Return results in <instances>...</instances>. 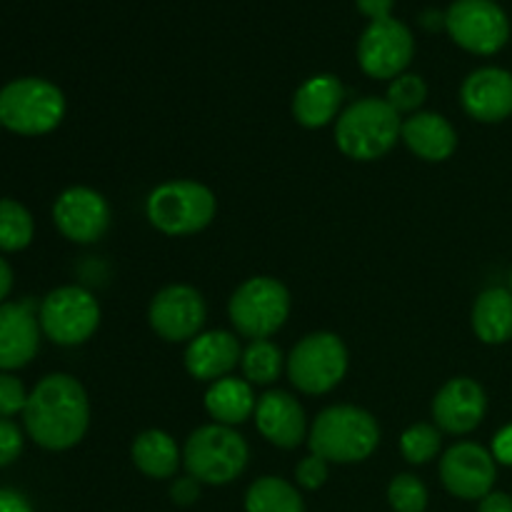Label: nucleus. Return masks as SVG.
Returning a JSON list of instances; mask_svg holds the SVG:
<instances>
[{"instance_id": "nucleus-1", "label": "nucleus", "mask_w": 512, "mask_h": 512, "mask_svg": "<svg viewBox=\"0 0 512 512\" xmlns=\"http://www.w3.org/2000/svg\"><path fill=\"white\" fill-rule=\"evenodd\" d=\"M23 423L40 448L55 453L73 448L88 433L90 403L85 388L73 375H48L28 395Z\"/></svg>"}, {"instance_id": "nucleus-2", "label": "nucleus", "mask_w": 512, "mask_h": 512, "mask_svg": "<svg viewBox=\"0 0 512 512\" xmlns=\"http://www.w3.org/2000/svg\"><path fill=\"white\" fill-rule=\"evenodd\" d=\"M308 445L328 463H363L378 450V420L358 405H330L315 418Z\"/></svg>"}, {"instance_id": "nucleus-3", "label": "nucleus", "mask_w": 512, "mask_h": 512, "mask_svg": "<svg viewBox=\"0 0 512 512\" xmlns=\"http://www.w3.org/2000/svg\"><path fill=\"white\" fill-rule=\"evenodd\" d=\"M403 120L385 98H360L340 113L335 143L348 158L370 163L395 148Z\"/></svg>"}, {"instance_id": "nucleus-4", "label": "nucleus", "mask_w": 512, "mask_h": 512, "mask_svg": "<svg viewBox=\"0 0 512 512\" xmlns=\"http://www.w3.org/2000/svg\"><path fill=\"white\" fill-rule=\"evenodd\" d=\"M215 195L198 180H168L158 185L145 200L150 225L170 238L195 235L208 228L215 218Z\"/></svg>"}, {"instance_id": "nucleus-5", "label": "nucleus", "mask_w": 512, "mask_h": 512, "mask_svg": "<svg viewBox=\"0 0 512 512\" xmlns=\"http://www.w3.org/2000/svg\"><path fill=\"white\" fill-rule=\"evenodd\" d=\"M250 448L243 435L228 425H203L193 430L183 448V465L200 485H228L248 465Z\"/></svg>"}, {"instance_id": "nucleus-6", "label": "nucleus", "mask_w": 512, "mask_h": 512, "mask_svg": "<svg viewBox=\"0 0 512 512\" xmlns=\"http://www.w3.org/2000/svg\"><path fill=\"white\" fill-rule=\"evenodd\" d=\"M65 95L43 78H18L0 88V123L18 135H45L60 125Z\"/></svg>"}, {"instance_id": "nucleus-7", "label": "nucleus", "mask_w": 512, "mask_h": 512, "mask_svg": "<svg viewBox=\"0 0 512 512\" xmlns=\"http://www.w3.org/2000/svg\"><path fill=\"white\" fill-rule=\"evenodd\" d=\"M230 323L250 340H268L290 315V293L280 280L258 275L240 285L228 305Z\"/></svg>"}, {"instance_id": "nucleus-8", "label": "nucleus", "mask_w": 512, "mask_h": 512, "mask_svg": "<svg viewBox=\"0 0 512 512\" xmlns=\"http://www.w3.org/2000/svg\"><path fill=\"white\" fill-rule=\"evenodd\" d=\"M348 373V348L335 333H310L288 358V378L300 393H330Z\"/></svg>"}, {"instance_id": "nucleus-9", "label": "nucleus", "mask_w": 512, "mask_h": 512, "mask_svg": "<svg viewBox=\"0 0 512 512\" xmlns=\"http://www.w3.org/2000/svg\"><path fill=\"white\" fill-rule=\"evenodd\" d=\"M40 330L58 345H80L100 325V305L80 285H63L45 295L38 310Z\"/></svg>"}, {"instance_id": "nucleus-10", "label": "nucleus", "mask_w": 512, "mask_h": 512, "mask_svg": "<svg viewBox=\"0 0 512 512\" xmlns=\"http://www.w3.org/2000/svg\"><path fill=\"white\" fill-rule=\"evenodd\" d=\"M445 30L475 55H495L510 40L508 13L495 0H453L445 13Z\"/></svg>"}, {"instance_id": "nucleus-11", "label": "nucleus", "mask_w": 512, "mask_h": 512, "mask_svg": "<svg viewBox=\"0 0 512 512\" xmlns=\"http://www.w3.org/2000/svg\"><path fill=\"white\" fill-rule=\"evenodd\" d=\"M415 53V38L403 20H373L358 40V63L375 80H395Z\"/></svg>"}, {"instance_id": "nucleus-12", "label": "nucleus", "mask_w": 512, "mask_h": 512, "mask_svg": "<svg viewBox=\"0 0 512 512\" xmlns=\"http://www.w3.org/2000/svg\"><path fill=\"white\" fill-rule=\"evenodd\" d=\"M208 308L203 295L190 285H168L150 303V328L168 343H190L203 330Z\"/></svg>"}, {"instance_id": "nucleus-13", "label": "nucleus", "mask_w": 512, "mask_h": 512, "mask_svg": "<svg viewBox=\"0 0 512 512\" xmlns=\"http://www.w3.org/2000/svg\"><path fill=\"white\" fill-rule=\"evenodd\" d=\"M498 463L493 453L478 443H458L440 458V480L445 490L460 500H483L493 493Z\"/></svg>"}, {"instance_id": "nucleus-14", "label": "nucleus", "mask_w": 512, "mask_h": 512, "mask_svg": "<svg viewBox=\"0 0 512 512\" xmlns=\"http://www.w3.org/2000/svg\"><path fill=\"white\" fill-rule=\"evenodd\" d=\"M53 220L60 233L73 243H98L110 228V205L98 190L75 185L58 195L53 205Z\"/></svg>"}, {"instance_id": "nucleus-15", "label": "nucleus", "mask_w": 512, "mask_h": 512, "mask_svg": "<svg viewBox=\"0 0 512 512\" xmlns=\"http://www.w3.org/2000/svg\"><path fill=\"white\" fill-rule=\"evenodd\" d=\"M488 413V395L473 378H453L438 390L433 400V420L438 430L450 435H468L483 423Z\"/></svg>"}, {"instance_id": "nucleus-16", "label": "nucleus", "mask_w": 512, "mask_h": 512, "mask_svg": "<svg viewBox=\"0 0 512 512\" xmlns=\"http://www.w3.org/2000/svg\"><path fill=\"white\" fill-rule=\"evenodd\" d=\"M463 110L478 123H503L512 115V73L505 68H478L460 85Z\"/></svg>"}, {"instance_id": "nucleus-17", "label": "nucleus", "mask_w": 512, "mask_h": 512, "mask_svg": "<svg viewBox=\"0 0 512 512\" xmlns=\"http://www.w3.org/2000/svg\"><path fill=\"white\" fill-rule=\"evenodd\" d=\"M255 425L258 433L270 445L283 450H293L308 438V423H305V410L298 400L285 390H270L255 405Z\"/></svg>"}, {"instance_id": "nucleus-18", "label": "nucleus", "mask_w": 512, "mask_h": 512, "mask_svg": "<svg viewBox=\"0 0 512 512\" xmlns=\"http://www.w3.org/2000/svg\"><path fill=\"white\" fill-rule=\"evenodd\" d=\"M243 360L238 338L228 330H208L193 338L185 348V370L190 378L203 380V383H215L223 380L238 368Z\"/></svg>"}, {"instance_id": "nucleus-19", "label": "nucleus", "mask_w": 512, "mask_h": 512, "mask_svg": "<svg viewBox=\"0 0 512 512\" xmlns=\"http://www.w3.org/2000/svg\"><path fill=\"white\" fill-rule=\"evenodd\" d=\"M40 345V323L30 303L0 305V370L25 368Z\"/></svg>"}, {"instance_id": "nucleus-20", "label": "nucleus", "mask_w": 512, "mask_h": 512, "mask_svg": "<svg viewBox=\"0 0 512 512\" xmlns=\"http://www.w3.org/2000/svg\"><path fill=\"white\" fill-rule=\"evenodd\" d=\"M400 138L410 153L428 163H443L458 150V133L453 123L440 113H413L403 123Z\"/></svg>"}, {"instance_id": "nucleus-21", "label": "nucleus", "mask_w": 512, "mask_h": 512, "mask_svg": "<svg viewBox=\"0 0 512 512\" xmlns=\"http://www.w3.org/2000/svg\"><path fill=\"white\" fill-rule=\"evenodd\" d=\"M343 98L345 88L335 75H313V78H308L298 90H295L293 118L298 120L303 128H325V125L333 123V118L338 115Z\"/></svg>"}, {"instance_id": "nucleus-22", "label": "nucleus", "mask_w": 512, "mask_h": 512, "mask_svg": "<svg viewBox=\"0 0 512 512\" xmlns=\"http://www.w3.org/2000/svg\"><path fill=\"white\" fill-rule=\"evenodd\" d=\"M255 405H258V400H255L253 385L248 380L230 378V375L210 383L208 393H205L208 415L218 425H228V428H235V425L253 418Z\"/></svg>"}, {"instance_id": "nucleus-23", "label": "nucleus", "mask_w": 512, "mask_h": 512, "mask_svg": "<svg viewBox=\"0 0 512 512\" xmlns=\"http://www.w3.org/2000/svg\"><path fill=\"white\" fill-rule=\"evenodd\" d=\"M473 330L485 345H503L512 340V290L488 288L473 305Z\"/></svg>"}, {"instance_id": "nucleus-24", "label": "nucleus", "mask_w": 512, "mask_h": 512, "mask_svg": "<svg viewBox=\"0 0 512 512\" xmlns=\"http://www.w3.org/2000/svg\"><path fill=\"white\" fill-rule=\"evenodd\" d=\"M130 458L145 478L168 480L178 473L183 455H180L178 443L165 430H145L133 440Z\"/></svg>"}, {"instance_id": "nucleus-25", "label": "nucleus", "mask_w": 512, "mask_h": 512, "mask_svg": "<svg viewBox=\"0 0 512 512\" xmlns=\"http://www.w3.org/2000/svg\"><path fill=\"white\" fill-rule=\"evenodd\" d=\"M245 512H305V503L288 480L265 475L245 493Z\"/></svg>"}, {"instance_id": "nucleus-26", "label": "nucleus", "mask_w": 512, "mask_h": 512, "mask_svg": "<svg viewBox=\"0 0 512 512\" xmlns=\"http://www.w3.org/2000/svg\"><path fill=\"white\" fill-rule=\"evenodd\" d=\"M33 233L35 225L28 208L13 198L0 200V250H5V253H18V250L28 248L30 240H33Z\"/></svg>"}, {"instance_id": "nucleus-27", "label": "nucleus", "mask_w": 512, "mask_h": 512, "mask_svg": "<svg viewBox=\"0 0 512 512\" xmlns=\"http://www.w3.org/2000/svg\"><path fill=\"white\" fill-rule=\"evenodd\" d=\"M240 368L248 383L255 385H270L280 378L283 370V353L270 340H253L248 348L243 350V360Z\"/></svg>"}, {"instance_id": "nucleus-28", "label": "nucleus", "mask_w": 512, "mask_h": 512, "mask_svg": "<svg viewBox=\"0 0 512 512\" xmlns=\"http://www.w3.org/2000/svg\"><path fill=\"white\" fill-rule=\"evenodd\" d=\"M440 445H443V438H440L438 425L415 423L400 438V453L410 465H425L438 458Z\"/></svg>"}, {"instance_id": "nucleus-29", "label": "nucleus", "mask_w": 512, "mask_h": 512, "mask_svg": "<svg viewBox=\"0 0 512 512\" xmlns=\"http://www.w3.org/2000/svg\"><path fill=\"white\" fill-rule=\"evenodd\" d=\"M388 503L393 512H425V508H428V488L415 475L400 473L390 480Z\"/></svg>"}, {"instance_id": "nucleus-30", "label": "nucleus", "mask_w": 512, "mask_h": 512, "mask_svg": "<svg viewBox=\"0 0 512 512\" xmlns=\"http://www.w3.org/2000/svg\"><path fill=\"white\" fill-rule=\"evenodd\" d=\"M388 100L395 113H418L420 105L428 100V85L420 75L403 73L388 85Z\"/></svg>"}, {"instance_id": "nucleus-31", "label": "nucleus", "mask_w": 512, "mask_h": 512, "mask_svg": "<svg viewBox=\"0 0 512 512\" xmlns=\"http://www.w3.org/2000/svg\"><path fill=\"white\" fill-rule=\"evenodd\" d=\"M28 405V393H25L23 383L8 373H0V418H13V415L23 413Z\"/></svg>"}, {"instance_id": "nucleus-32", "label": "nucleus", "mask_w": 512, "mask_h": 512, "mask_svg": "<svg viewBox=\"0 0 512 512\" xmlns=\"http://www.w3.org/2000/svg\"><path fill=\"white\" fill-rule=\"evenodd\" d=\"M328 460H323L320 455L310 453L308 458H303L295 468V480H298L300 488L305 490H318L323 488L325 480H328Z\"/></svg>"}, {"instance_id": "nucleus-33", "label": "nucleus", "mask_w": 512, "mask_h": 512, "mask_svg": "<svg viewBox=\"0 0 512 512\" xmlns=\"http://www.w3.org/2000/svg\"><path fill=\"white\" fill-rule=\"evenodd\" d=\"M23 453V433L8 418H0V468L15 463Z\"/></svg>"}, {"instance_id": "nucleus-34", "label": "nucleus", "mask_w": 512, "mask_h": 512, "mask_svg": "<svg viewBox=\"0 0 512 512\" xmlns=\"http://www.w3.org/2000/svg\"><path fill=\"white\" fill-rule=\"evenodd\" d=\"M170 498H173V503L180 505V508H188V505H193L195 500L200 498V483L195 478H190V475L178 478L170 485Z\"/></svg>"}, {"instance_id": "nucleus-35", "label": "nucleus", "mask_w": 512, "mask_h": 512, "mask_svg": "<svg viewBox=\"0 0 512 512\" xmlns=\"http://www.w3.org/2000/svg\"><path fill=\"white\" fill-rule=\"evenodd\" d=\"M490 453H493L495 463L512 468V423L505 425V428L495 435L493 450H490Z\"/></svg>"}, {"instance_id": "nucleus-36", "label": "nucleus", "mask_w": 512, "mask_h": 512, "mask_svg": "<svg viewBox=\"0 0 512 512\" xmlns=\"http://www.w3.org/2000/svg\"><path fill=\"white\" fill-rule=\"evenodd\" d=\"M355 5H358L360 13H363L365 18H370V23H373V20L390 18L395 0H355Z\"/></svg>"}, {"instance_id": "nucleus-37", "label": "nucleus", "mask_w": 512, "mask_h": 512, "mask_svg": "<svg viewBox=\"0 0 512 512\" xmlns=\"http://www.w3.org/2000/svg\"><path fill=\"white\" fill-rule=\"evenodd\" d=\"M0 512H33V505L18 490L0 488Z\"/></svg>"}, {"instance_id": "nucleus-38", "label": "nucleus", "mask_w": 512, "mask_h": 512, "mask_svg": "<svg viewBox=\"0 0 512 512\" xmlns=\"http://www.w3.org/2000/svg\"><path fill=\"white\" fill-rule=\"evenodd\" d=\"M478 512H512V495L493 490V493H488L480 500Z\"/></svg>"}, {"instance_id": "nucleus-39", "label": "nucleus", "mask_w": 512, "mask_h": 512, "mask_svg": "<svg viewBox=\"0 0 512 512\" xmlns=\"http://www.w3.org/2000/svg\"><path fill=\"white\" fill-rule=\"evenodd\" d=\"M10 288H13V270H10V265L0 258V305L8 298Z\"/></svg>"}, {"instance_id": "nucleus-40", "label": "nucleus", "mask_w": 512, "mask_h": 512, "mask_svg": "<svg viewBox=\"0 0 512 512\" xmlns=\"http://www.w3.org/2000/svg\"><path fill=\"white\" fill-rule=\"evenodd\" d=\"M510 290H512V270H510Z\"/></svg>"}, {"instance_id": "nucleus-41", "label": "nucleus", "mask_w": 512, "mask_h": 512, "mask_svg": "<svg viewBox=\"0 0 512 512\" xmlns=\"http://www.w3.org/2000/svg\"><path fill=\"white\" fill-rule=\"evenodd\" d=\"M0 128H3V123H0Z\"/></svg>"}]
</instances>
